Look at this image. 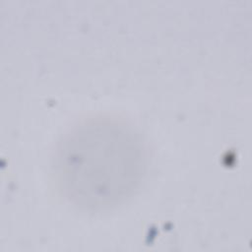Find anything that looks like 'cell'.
<instances>
[{"label": "cell", "instance_id": "1", "mask_svg": "<svg viewBox=\"0 0 252 252\" xmlns=\"http://www.w3.org/2000/svg\"><path fill=\"white\" fill-rule=\"evenodd\" d=\"M144 166L134 131L109 118L92 119L67 135L58 150L59 181L76 204L101 208L124 198Z\"/></svg>", "mask_w": 252, "mask_h": 252}]
</instances>
